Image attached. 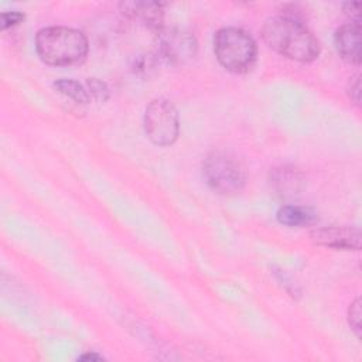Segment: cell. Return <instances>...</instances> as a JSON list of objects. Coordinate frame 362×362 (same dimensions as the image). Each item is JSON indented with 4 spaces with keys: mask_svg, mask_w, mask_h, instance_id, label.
<instances>
[{
    "mask_svg": "<svg viewBox=\"0 0 362 362\" xmlns=\"http://www.w3.org/2000/svg\"><path fill=\"white\" fill-rule=\"evenodd\" d=\"M262 34L272 49L290 59L310 62L320 54L317 38L291 14H280L269 18L263 25Z\"/></svg>",
    "mask_w": 362,
    "mask_h": 362,
    "instance_id": "cell-1",
    "label": "cell"
},
{
    "mask_svg": "<svg viewBox=\"0 0 362 362\" xmlns=\"http://www.w3.org/2000/svg\"><path fill=\"white\" fill-rule=\"evenodd\" d=\"M35 49L40 58L54 66L81 62L88 54V38L79 30L69 27H47L35 35Z\"/></svg>",
    "mask_w": 362,
    "mask_h": 362,
    "instance_id": "cell-2",
    "label": "cell"
},
{
    "mask_svg": "<svg viewBox=\"0 0 362 362\" xmlns=\"http://www.w3.org/2000/svg\"><path fill=\"white\" fill-rule=\"evenodd\" d=\"M214 52L219 64L233 74H245L256 62L257 47L249 33L236 27H225L214 37Z\"/></svg>",
    "mask_w": 362,
    "mask_h": 362,
    "instance_id": "cell-3",
    "label": "cell"
},
{
    "mask_svg": "<svg viewBox=\"0 0 362 362\" xmlns=\"http://www.w3.org/2000/svg\"><path fill=\"white\" fill-rule=\"evenodd\" d=\"M202 175L211 189L223 195L242 191L246 182L243 164L226 151L209 153L202 163Z\"/></svg>",
    "mask_w": 362,
    "mask_h": 362,
    "instance_id": "cell-4",
    "label": "cell"
},
{
    "mask_svg": "<svg viewBox=\"0 0 362 362\" xmlns=\"http://www.w3.org/2000/svg\"><path fill=\"white\" fill-rule=\"evenodd\" d=\"M144 130L156 146H171L180 133V120L174 105L163 98L151 100L144 112Z\"/></svg>",
    "mask_w": 362,
    "mask_h": 362,
    "instance_id": "cell-5",
    "label": "cell"
},
{
    "mask_svg": "<svg viewBox=\"0 0 362 362\" xmlns=\"http://www.w3.org/2000/svg\"><path fill=\"white\" fill-rule=\"evenodd\" d=\"M158 54L163 59L173 64H184L197 54L195 38L185 31L170 30L158 31Z\"/></svg>",
    "mask_w": 362,
    "mask_h": 362,
    "instance_id": "cell-6",
    "label": "cell"
},
{
    "mask_svg": "<svg viewBox=\"0 0 362 362\" xmlns=\"http://www.w3.org/2000/svg\"><path fill=\"white\" fill-rule=\"evenodd\" d=\"M310 238L315 245L341 249L359 250L361 232L355 226H324L310 232Z\"/></svg>",
    "mask_w": 362,
    "mask_h": 362,
    "instance_id": "cell-7",
    "label": "cell"
},
{
    "mask_svg": "<svg viewBox=\"0 0 362 362\" xmlns=\"http://www.w3.org/2000/svg\"><path fill=\"white\" fill-rule=\"evenodd\" d=\"M335 47L338 54L349 64H361V24L348 23L335 31Z\"/></svg>",
    "mask_w": 362,
    "mask_h": 362,
    "instance_id": "cell-8",
    "label": "cell"
},
{
    "mask_svg": "<svg viewBox=\"0 0 362 362\" xmlns=\"http://www.w3.org/2000/svg\"><path fill=\"white\" fill-rule=\"evenodd\" d=\"M122 13L148 28L158 30L163 23V4L154 1H122Z\"/></svg>",
    "mask_w": 362,
    "mask_h": 362,
    "instance_id": "cell-9",
    "label": "cell"
},
{
    "mask_svg": "<svg viewBox=\"0 0 362 362\" xmlns=\"http://www.w3.org/2000/svg\"><path fill=\"white\" fill-rule=\"evenodd\" d=\"M277 221L286 226H307L315 221V214L305 206L284 205L277 211Z\"/></svg>",
    "mask_w": 362,
    "mask_h": 362,
    "instance_id": "cell-10",
    "label": "cell"
},
{
    "mask_svg": "<svg viewBox=\"0 0 362 362\" xmlns=\"http://www.w3.org/2000/svg\"><path fill=\"white\" fill-rule=\"evenodd\" d=\"M54 88L65 95L66 98H71L72 100L78 103H88L90 99V95L85 86H82L79 82L72 79H59L54 82Z\"/></svg>",
    "mask_w": 362,
    "mask_h": 362,
    "instance_id": "cell-11",
    "label": "cell"
},
{
    "mask_svg": "<svg viewBox=\"0 0 362 362\" xmlns=\"http://www.w3.org/2000/svg\"><path fill=\"white\" fill-rule=\"evenodd\" d=\"M86 89L89 92L90 96H93L95 99L98 100H106L107 96H109V88L107 85L100 81V79H96V78H90L88 82H86Z\"/></svg>",
    "mask_w": 362,
    "mask_h": 362,
    "instance_id": "cell-12",
    "label": "cell"
},
{
    "mask_svg": "<svg viewBox=\"0 0 362 362\" xmlns=\"http://www.w3.org/2000/svg\"><path fill=\"white\" fill-rule=\"evenodd\" d=\"M361 300L356 298L351 307H349V311H348V321H349V325L351 328L355 331V334L358 337H361Z\"/></svg>",
    "mask_w": 362,
    "mask_h": 362,
    "instance_id": "cell-13",
    "label": "cell"
},
{
    "mask_svg": "<svg viewBox=\"0 0 362 362\" xmlns=\"http://www.w3.org/2000/svg\"><path fill=\"white\" fill-rule=\"evenodd\" d=\"M276 180H284V182H277L279 188L281 191H287V189H294L296 184H297V177L294 174V171H287L286 168H281L277 171V175L274 177Z\"/></svg>",
    "mask_w": 362,
    "mask_h": 362,
    "instance_id": "cell-14",
    "label": "cell"
},
{
    "mask_svg": "<svg viewBox=\"0 0 362 362\" xmlns=\"http://www.w3.org/2000/svg\"><path fill=\"white\" fill-rule=\"evenodd\" d=\"M24 20V14L20 11H4L1 13V30L17 25Z\"/></svg>",
    "mask_w": 362,
    "mask_h": 362,
    "instance_id": "cell-15",
    "label": "cell"
},
{
    "mask_svg": "<svg viewBox=\"0 0 362 362\" xmlns=\"http://www.w3.org/2000/svg\"><path fill=\"white\" fill-rule=\"evenodd\" d=\"M348 92H349L351 99H354L355 103L361 102V79H359V75L352 78V81L349 82Z\"/></svg>",
    "mask_w": 362,
    "mask_h": 362,
    "instance_id": "cell-16",
    "label": "cell"
},
{
    "mask_svg": "<svg viewBox=\"0 0 362 362\" xmlns=\"http://www.w3.org/2000/svg\"><path fill=\"white\" fill-rule=\"evenodd\" d=\"M344 11L354 18V23H359V11H361V3L354 1V3H345L344 4Z\"/></svg>",
    "mask_w": 362,
    "mask_h": 362,
    "instance_id": "cell-17",
    "label": "cell"
},
{
    "mask_svg": "<svg viewBox=\"0 0 362 362\" xmlns=\"http://www.w3.org/2000/svg\"><path fill=\"white\" fill-rule=\"evenodd\" d=\"M81 361H100L102 359V356H99V355H96V354H85V355H82L81 358H79Z\"/></svg>",
    "mask_w": 362,
    "mask_h": 362,
    "instance_id": "cell-18",
    "label": "cell"
}]
</instances>
